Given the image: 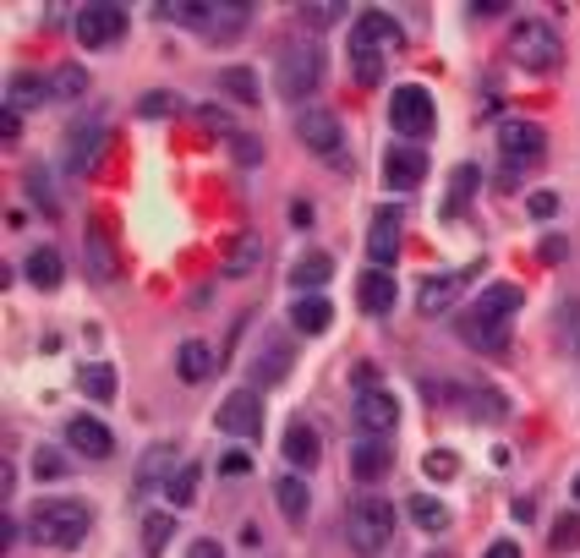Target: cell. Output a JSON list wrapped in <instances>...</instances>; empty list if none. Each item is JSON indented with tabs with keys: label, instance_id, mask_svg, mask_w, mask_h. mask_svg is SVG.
Here are the masks:
<instances>
[{
	"label": "cell",
	"instance_id": "cell-48",
	"mask_svg": "<svg viewBox=\"0 0 580 558\" xmlns=\"http://www.w3.org/2000/svg\"><path fill=\"white\" fill-rule=\"evenodd\" d=\"M187 558H225V548H219V542H208V537H203V542H193V548H187Z\"/></svg>",
	"mask_w": 580,
	"mask_h": 558
},
{
	"label": "cell",
	"instance_id": "cell-43",
	"mask_svg": "<svg viewBox=\"0 0 580 558\" xmlns=\"http://www.w3.org/2000/svg\"><path fill=\"white\" fill-rule=\"evenodd\" d=\"M263 356H268V362H263V383H268V378H279V372H285V345H279V340H268V351H263Z\"/></svg>",
	"mask_w": 580,
	"mask_h": 558
},
{
	"label": "cell",
	"instance_id": "cell-20",
	"mask_svg": "<svg viewBox=\"0 0 580 558\" xmlns=\"http://www.w3.org/2000/svg\"><path fill=\"white\" fill-rule=\"evenodd\" d=\"M279 449H285V460H291L296 471H313V466L323 460V443H318V433H313L307 422H291V428H285V443H279Z\"/></svg>",
	"mask_w": 580,
	"mask_h": 558
},
{
	"label": "cell",
	"instance_id": "cell-49",
	"mask_svg": "<svg viewBox=\"0 0 580 558\" xmlns=\"http://www.w3.org/2000/svg\"><path fill=\"white\" fill-rule=\"evenodd\" d=\"M564 236H548V242H542V263H559V257H564Z\"/></svg>",
	"mask_w": 580,
	"mask_h": 558
},
{
	"label": "cell",
	"instance_id": "cell-8",
	"mask_svg": "<svg viewBox=\"0 0 580 558\" xmlns=\"http://www.w3.org/2000/svg\"><path fill=\"white\" fill-rule=\"evenodd\" d=\"M71 28H77V45L82 50H105V45H116L127 33V11L121 6H82Z\"/></svg>",
	"mask_w": 580,
	"mask_h": 558
},
{
	"label": "cell",
	"instance_id": "cell-4",
	"mask_svg": "<svg viewBox=\"0 0 580 558\" xmlns=\"http://www.w3.org/2000/svg\"><path fill=\"white\" fill-rule=\"evenodd\" d=\"M345 537H351V548L362 558L384 554L389 537H394V509H389V498H379V493L351 498V509H345Z\"/></svg>",
	"mask_w": 580,
	"mask_h": 558
},
{
	"label": "cell",
	"instance_id": "cell-1",
	"mask_svg": "<svg viewBox=\"0 0 580 558\" xmlns=\"http://www.w3.org/2000/svg\"><path fill=\"white\" fill-rule=\"evenodd\" d=\"M520 312V291L515 285H488L476 302H471V317L460 323V334L476 345V351H488V356H504L510 351V317Z\"/></svg>",
	"mask_w": 580,
	"mask_h": 558
},
{
	"label": "cell",
	"instance_id": "cell-13",
	"mask_svg": "<svg viewBox=\"0 0 580 558\" xmlns=\"http://www.w3.org/2000/svg\"><path fill=\"white\" fill-rule=\"evenodd\" d=\"M296 137H302L318 159H340V148H345V126H340V116H328V110H307V116L296 121Z\"/></svg>",
	"mask_w": 580,
	"mask_h": 558
},
{
	"label": "cell",
	"instance_id": "cell-39",
	"mask_svg": "<svg viewBox=\"0 0 580 558\" xmlns=\"http://www.w3.org/2000/svg\"><path fill=\"white\" fill-rule=\"evenodd\" d=\"M454 471H460V460H454L450 449H433V454H427V477H433V482H450Z\"/></svg>",
	"mask_w": 580,
	"mask_h": 558
},
{
	"label": "cell",
	"instance_id": "cell-31",
	"mask_svg": "<svg viewBox=\"0 0 580 558\" xmlns=\"http://www.w3.org/2000/svg\"><path fill=\"white\" fill-rule=\"evenodd\" d=\"M405 509H411V520H416V526H422V531H450V509H444V503H439V498L433 493H416L411 498V503H405Z\"/></svg>",
	"mask_w": 580,
	"mask_h": 558
},
{
	"label": "cell",
	"instance_id": "cell-54",
	"mask_svg": "<svg viewBox=\"0 0 580 558\" xmlns=\"http://www.w3.org/2000/svg\"><path fill=\"white\" fill-rule=\"evenodd\" d=\"M576 503H580V471H576Z\"/></svg>",
	"mask_w": 580,
	"mask_h": 558
},
{
	"label": "cell",
	"instance_id": "cell-44",
	"mask_svg": "<svg viewBox=\"0 0 580 558\" xmlns=\"http://www.w3.org/2000/svg\"><path fill=\"white\" fill-rule=\"evenodd\" d=\"M28 192L39 197V208H45V214H61V208H56V197H50V186H45V176H39V170H28Z\"/></svg>",
	"mask_w": 580,
	"mask_h": 558
},
{
	"label": "cell",
	"instance_id": "cell-52",
	"mask_svg": "<svg viewBox=\"0 0 580 558\" xmlns=\"http://www.w3.org/2000/svg\"><path fill=\"white\" fill-rule=\"evenodd\" d=\"M471 6H476V17H499L504 11V0H471Z\"/></svg>",
	"mask_w": 580,
	"mask_h": 558
},
{
	"label": "cell",
	"instance_id": "cell-24",
	"mask_svg": "<svg viewBox=\"0 0 580 558\" xmlns=\"http://www.w3.org/2000/svg\"><path fill=\"white\" fill-rule=\"evenodd\" d=\"M291 323H296V334H323V329L334 323V307H328L323 296H296V307H291Z\"/></svg>",
	"mask_w": 580,
	"mask_h": 558
},
{
	"label": "cell",
	"instance_id": "cell-38",
	"mask_svg": "<svg viewBox=\"0 0 580 558\" xmlns=\"http://www.w3.org/2000/svg\"><path fill=\"white\" fill-rule=\"evenodd\" d=\"M230 154H236L242 165H258V159H263V143H258V137H247V131H230Z\"/></svg>",
	"mask_w": 580,
	"mask_h": 558
},
{
	"label": "cell",
	"instance_id": "cell-42",
	"mask_svg": "<svg viewBox=\"0 0 580 558\" xmlns=\"http://www.w3.org/2000/svg\"><path fill=\"white\" fill-rule=\"evenodd\" d=\"M525 208H531V219H553V214H559V197H553V192H531Z\"/></svg>",
	"mask_w": 580,
	"mask_h": 558
},
{
	"label": "cell",
	"instance_id": "cell-25",
	"mask_svg": "<svg viewBox=\"0 0 580 558\" xmlns=\"http://www.w3.org/2000/svg\"><path fill=\"white\" fill-rule=\"evenodd\" d=\"M50 94H45V77H28V71H17L11 82H6V110H33V105H45Z\"/></svg>",
	"mask_w": 580,
	"mask_h": 558
},
{
	"label": "cell",
	"instance_id": "cell-14",
	"mask_svg": "<svg viewBox=\"0 0 580 558\" xmlns=\"http://www.w3.org/2000/svg\"><path fill=\"white\" fill-rule=\"evenodd\" d=\"M400 236H405V214L400 208H379L373 214V231H367V257L373 268H389L400 257Z\"/></svg>",
	"mask_w": 580,
	"mask_h": 558
},
{
	"label": "cell",
	"instance_id": "cell-11",
	"mask_svg": "<svg viewBox=\"0 0 580 558\" xmlns=\"http://www.w3.org/2000/svg\"><path fill=\"white\" fill-rule=\"evenodd\" d=\"M356 422H362L367 438H389L400 428V400H394L389 389H362V394H356Z\"/></svg>",
	"mask_w": 580,
	"mask_h": 558
},
{
	"label": "cell",
	"instance_id": "cell-16",
	"mask_svg": "<svg viewBox=\"0 0 580 558\" xmlns=\"http://www.w3.org/2000/svg\"><path fill=\"white\" fill-rule=\"evenodd\" d=\"M384 182L400 186V192L422 186V182H427V154H422V148H411V143L389 148V154H384Z\"/></svg>",
	"mask_w": 580,
	"mask_h": 558
},
{
	"label": "cell",
	"instance_id": "cell-41",
	"mask_svg": "<svg viewBox=\"0 0 580 558\" xmlns=\"http://www.w3.org/2000/svg\"><path fill=\"white\" fill-rule=\"evenodd\" d=\"M56 88H61V94H71V99H77V94L88 88V71H82V66H61V71H56Z\"/></svg>",
	"mask_w": 580,
	"mask_h": 558
},
{
	"label": "cell",
	"instance_id": "cell-53",
	"mask_svg": "<svg viewBox=\"0 0 580 558\" xmlns=\"http://www.w3.org/2000/svg\"><path fill=\"white\" fill-rule=\"evenodd\" d=\"M313 219V203H291V225H307Z\"/></svg>",
	"mask_w": 580,
	"mask_h": 558
},
{
	"label": "cell",
	"instance_id": "cell-29",
	"mask_svg": "<svg viewBox=\"0 0 580 558\" xmlns=\"http://www.w3.org/2000/svg\"><path fill=\"white\" fill-rule=\"evenodd\" d=\"M176 372H181L187 383H203V378L214 372V351H208L203 340H181V351H176Z\"/></svg>",
	"mask_w": 580,
	"mask_h": 558
},
{
	"label": "cell",
	"instance_id": "cell-35",
	"mask_svg": "<svg viewBox=\"0 0 580 558\" xmlns=\"http://www.w3.org/2000/svg\"><path fill=\"white\" fill-rule=\"evenodd\" d=\"M197 482H203V466H181V471H176V482H170V503H176V509H187V503H193L197 498Z\"/></svg>",
	"mask_w": 580,
	"mask_h": 558
},
{
	"label": "cell",
	"instance_id": "cell-22",
	"mask_svg": "<svg viewBox=\"0 0 580 558\" xmlns=\"http://www.w3.org/2000/svg\"><path fill=\"white\" fill-rule=\"evenodd\" d=\"M274 503H279V515H285V520H307L313 493H307V482H302V477H279V482H274Z\"/></svg>",
	"mask_w": 580,
	"mask_h": 558
},
{
	"label": "cell",
	"instance_id": "cell-2",
	"mask_svg": "<svg viewBox=\"0 0 580 558\" xmlns=\"http://www.w3.org/2000/svg\"><path fill=\"white\" fill-rule=\"evenodd\" d=\"M28 531H33L39 548H56V554L82 548V537L94 531V509L82 498H39L28 509Z\"/></svg>",
	"mask_w": 580,
	"mask_h": 558
},
{
	"label": "cell",
	"instance_id": "cell-47",
	"mask_svg": "<svg viewBox=\"0 0 580 558\" xmlns=\"http://www.w3.org/2000/svg\"><path fill=\"white\" fill-rule=\"evenodd\" d=\"M33 471H39V477H61V454H50V449H45V454L33 460Z\"/></svg>",
	"mask_w": 580,
	"mask_h": 558
},
{
	"label": "cell",
	"instance_id": "cell-21",
	"mask_svg": "<svg viewBox=\"0 0 580 558\" xmlns=\"http://www.w3.org/2000/svg\"><path fill=\"white\" fill-rule=\"evenodd\" d=\"M22 268H28V280H33L39 291H61V280H66V257H61L56 247H39L33 257H28V263H22Z\"/></svg>",
	"mask_w": 580,
	"mask_h": 558
},
{
	"label": "cell",
	"instance_id": "cell-10",
	"mask_svg": "<svg viewBox=\"0 0 580 558\" xmlns=\"http://www.w3.org/2000/svg\"><path fill=\"white\" fill-rule=\"evenodd\" d=\"M219 433H236V438H258L263 433V400L253 389H236V394H225V405H219Z\"/></svg>",
	"mask_w": 580,
	"mask_h": 558
},
{
	"label": "cell",
	"instance_id": "cell-6",
	"mask_svg": "<svg viewBox=\"0 0 580 558\" xmlns=\"http://www.w3.org/2000/svg\"><path fill=\"white\" fill-rule=\"evenodd\" d=\"M439 121V110H433V94L422 88V82H400L394 94H389V126L416 148V137H427Z\"/></svg>",
	"mask_w": 580,
	"mask_h": 558
},
{
	"label": "cell",
	"instance_id": "cell-46",
	"mask_svg": "<svg viewBox=\"0 0 580 558\" xmlns=\"http://www.w3.org/2000/svg\"><path fill=\"white\" fill-rule=\"evenodd\" d=\"M219 471H225V477H247V471H253V460H247L242 449H230V454L219 460Z\"/></svg>",
	"mask_w": 580,
	"mask_h": 558
},
{
	"label": "cell",
	"instance_id": "cell-7",
	"mask_svg": "<svg viewBox=\"0 0 580 558\" xmlns=\"http://www.w3.org/2000/svg\"><path fill=\"white\" fill-rule=\"evenodd\" d=\"M510 56H515V66H525V71H553L564 50H559V33H553L548 22L525 17V22L510 28Z\"/></svg>",
	"mask_w": 580,
	"mask_h": 558
},
{
	"label": "cell",
	"instance_id": "cell-23",
	"mask_svg": "<svg viewBox=\"0 0 580 558\" xmlns=\"http://www.w3.org/2000/svg\"><path fill=\"white\" fill-rule=\"evenodd\" d=\"M258 257H263L258 236H253V231H242V236L225 247V274H230V280H247V274L258 268Z\"/></svg>",
	"mask_w": 580,
	"mask_h": 558
},
{
	"label": "cell",
	"instance_id": "cell-50",
	"mask_svg": "<svg viewBox=\"0 0 580 558\" xmlns=\"http://www.w3.org/2000/svg\"><path fill=\"white\" fill-rule=\"evenodd\" d=\"M0 131H6V143H17V137H22V116H17V110H6V121H0Z\"/></svg>",
	"mask_w": 580,
	"mask_h": 558
},
{
	"label": "cell",
	"instance_id": "cell-36",
	"mask_svg": "<svg viewBox=\"0 0 580 558\" xmlns=\"http://www.w3.org/2000/svg\"><path fill=\"white\" fill-rule=\"evenodd\" d=\"M548 542H553V554H576V548H580V520H576V515H559V526H553V537H548Z\"/></svg>",
	"mask_w": 580,
	"mask_h": 558
},
{
	"label": "cell",
	"instance_id": "cell-33",
	"mask_svg": "<svg viewBox=\"0 0 580 558\" xmlns=\"http://www.w3.org/2000/svg\"><path fill=\"white\" fill-rule=\"evenodd\" d=\"M476 165H454V176H450V197H444V219H454L460 208H465V197H476Z\"/></svg>",
	"mask_w": 580,
	"mask_h": 558
},
{
	"label": "cell",
	"instance_id": "cell-5",
	"mask_svg": "<svg viewBox=\"0 0 580 558\" xmlns=\"http://www.w3.org/2000/svg\"><path fill=\"white\" fill-rule=\"evenodd\" d=\"M323 45L313 39H296V45H285L279 50V61H274V82H279V94L296 105V99H313L323 82Z\"/></svg>",
	"mask_w": 580,
	"mask_h": 558
},
{
	"label": "cell",
	"instance_id": "cell-34",
	"mask_svg": "<svg viewBox=\"0 0 580 558\" xmlns=\"http://www.w3.org/2000/svg\"><path fill=\"white\" fill-rule=\"evenodd\" d=\"M170 537H176V515H165V509L142 515V542H148V554H165Z\"/></svg>",
	"mask_w": 580,
	"mask_h": 558
},
{
	"label": "cell",
	"instance_id": "cell-37",
	"mask_svg": "<svg viewBox=\"0 0 580 558\" xmlns=\"http://www.w3.org/2000/svg\"><path fill=\"white\" fill-rule=\"evenodd\" d=\"M559 340H564L570 356H580V302H570V307L559 312Z\"/></svg>",
	"mask_w": 580,
	"mask_h": 558
},
{
	"label": "cell",
	"instance_id": "cell-19",
	"mask_svg": "<svg viewBox=\"0 0 580 558\" xmlns=\"http://www.w3.org/2000/svg\"><path fill=\"white\" fill-rule=\"evenodd\" d=\"M356 307L367 312V317L394 312V280H389V268H367V274L356 280Z\"/></svg>",
	"mask_w": 580,
	"mask_h": 558
},
{
	"label": "cell",
	"instance_id": "cell-51",
	"mask_svg": "<svg viewBox=\"0 0 580 558\" xmlns=\"http://www.w3.org/2000/svg\"><path fill=\"white\" fill-rule=\"evenodd\" d=\"M482 558H520V548L515 542H510V537H504V542H493V548H488V554Z\"/></svg>",
	"mask_w": 580,
	"mask_h": 558
},
{
	"label": "cell",
	"instance_id": "cell-26",
	"mask_svg": "<svg viewBox=\"0 0 580 558\" xmlns=\"http://www.w3.org/2000/svg\"><path fill=\"white\" fill-rule=\"evenodd\" d=\"M99 143H105V126H77V131H71V143H66V165H71V170H88V165H94V154H99Z\"/></svg>",
	"mask_w": 580,
	"mask_h": 558
},
{
	"label": "cell",
	"instance_id": "cell-9",
	"mask_svg": "<svg viewBox=\"0 0 580 558\" xmlns=\"http://www.w3.org/2000/svg\"><path fill=\"white\" fill-rule=\"evenodd\" d=\"M499 148H504L510 170H520V165H537V159L548 154V131H542L537 121H504V126H499Z\"/></svg>",
	"mask_w": 580,
	"mask_h": 558
},
{
	"label": "cell",
	"instance_id": "cell-3",
	"mask_svg": "<svg viewBox=\"0 0 580 558\" xmlns=\"http://www.w3.org/2000/svg\"><path fill=\"white\" fill-rule=\"evenodd\" d=\"M394 50H405V33H400V22L384 17V11H362L356 17V28H351V71H356V82H379L384 77V61Z\"/></svg>",
	"mask_w": 580,
	"mask_h": 558
},
{
	"label": "cell",
	"instance_id": "cell-17",
	"mask_svg": "<svg viewBox=\"0 0 580 558\" xmlns=\"http://www.w3.org/2000/svg\"><path fill=\"white\" fill-rule=\"evenodd\" d=\"M66 443L77 454H88V460H110V449H116V438H110V428L99 417H71L66 422Z\"/></svg>",
	"mask_w": 580,
	"mask_h": 558
},
{
	"label": "cell",
	"instance_id": "cell-12",
	"mask_svg": "<svg viewBox=\"0 0 580 558\" xmlns=\"http://www.w3.org/2000/svg\"><path fill=\"white\" fill-rule=\"evenodd\" d=\"M471 291V268H454V274H433V280H422V291H416V307L422 317H439V312H450L460 296Z\"/></svg>",
	"mask_w": 580,
	"mask_h": 558
},
{
	"label": "cell",
	"instance_id": "cell-30",
	"mask_svg": "<svg viewBox=\"0 0 580 558\" xmlns=\"http://www.w3.org/2000/svg\"><path fill=\"white\" fill-rule=\"evenodd\" d=\"M88 263H94V280H99V285L116 280V252H110V242H105V219L88 225Z\"/></svg>",
	"mask_w": 580,
	"mask_h": 558
},
{
	"label": "cell",
	"instance_id": "cell-27",
	"mask_svg": "<svg viewBox=\"0 0 580 558\" xmlns=\"http://www.w3.org/2000/svg\"><path fill=\"white\" fill-rule=\"evenodd\" d=\"M328 274H334V257H328V252H307V257L291 268V285L318 296V285H328Z\"/></svg>",
	"mask_w": 580,
	"mask_h": 558
},
{
	"label": "cell",
	"instance_id": "cell-40",
	"mask_svg": "<svg viewBox=\"0 0 580 558\" xmlns=\"http://www.w3.org/2000/svg\"><path fill=\"white\" fill-rule=\"evenodd\" d=\"M137 110H142V116H176V110H181V99H176V94H148Z\"/></svg>",
	"mask_w": 580,
	"mask_h": 558
},
{
	"label": "cell",
	"instance_id": "cell-15",
	"mask_svg": "<svg viewBox=\"0 0 580 558\" xmlns=\"http://www.w3.org/2000/svg\"><path fill=\"white\" fill-rule=\"evenodd\" d=\"M176 471H181V466H176V443H148V449H142V460H137L131 488H137V493H154L159 482L170 488V482H176Z\"/></svg>",
	"mask_w": 580,
	"mask_h": 558
},
{
	"label": "cell",
	"instance_id": "cell-28",
	"mask_svg": "<svg viewBox=\"0 0 580 558\" xmlns=\"http://www.w3.org/2000/svg\"><path fill=\"white\" fill-rule=\"evenodd\" d=\"M77 389L88 400H116V368L110 362H82L77 368Z\"/></svg>",
	"mask_w": 580,
	"mask_h": 558
},
{
	"label": "cell",
	"instance_id": "cell-18",
	"mask_svg": "<svg viewBox=\"0 0 580 558\" xmlns=\"http://www.w3.org/2000/svg\"><path fill=\"white\" fill-rule=\"evenodd\" d=\"M389 466H394V449H389L384 438H362V443L351 449V471H356V482H384Z\"/></svg>",
	"mask_w": 580,
	"mask_h": 558
},
{
	"label": "cell",
	"instance_id": "cell-45",
	"mask_svg": "<svg viewBox=\"0 0 580 558\" xmlns=\"http://www.w3.org/2000/svg\"><path fill=\"white\" fill-rule=\"evenodd\" d=\"M334 17H340V6H334V0H313V6H307V22H313V28H328Z\"/></svg>",
	"mask_w": 580,
	"mask_h": 558
},
{
	"label": "cell",
	"instance_id": "cell-32",
	"mask_svg": "<svg viewBox=\"0 0 580 558\" xmlns=\"http://www.w3.org/2000/svg\"><path fill=\"white\" fill-rule=\"evenodd\" d=\"M219 88H225L236 105H258V77H253V66H225V71H219Z\"/></svg>",
	"mask_w": 580,
	"mask_h": 558
}]
</instances>
